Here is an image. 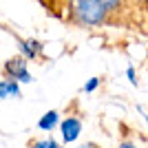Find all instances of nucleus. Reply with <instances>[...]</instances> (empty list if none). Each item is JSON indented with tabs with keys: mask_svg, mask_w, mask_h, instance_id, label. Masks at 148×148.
I'll list each match as a JSON object with an SVG mask.
<instances>
[{
	"mask_svg": "<svg viewBox=\"0 0 148 148\" xmlns=\"http://www.w3.org/2000/svg\"><path fill=\"white\" fill-rule=\"evenodd\" d=\"M69 20L77 27H102L108 22L111 13L97 0H66Z\"/></svg>",
	"mask_w": 148,
	"mask_h": 148,
	"instance_id": "f257e3e1",
	"label": "nucleus"
},
{
	"mask_svg": "<svg viewBox=\"0 0 148 148\" xmlns=\"http://www.w3.org/2000/svg\"><path fill=\"white\" fill-rule=\"evenodd\" d=\"M2 75L7 80H16L20 84H31L33 82V75L29 71V60L22 56L9 58V60L2 64Z\"/></svg>",
	"mask_w": 148,
	"mask_h": 148,
	"instance_id": "f03ea898",
	"label": "nucleus"
},
{
	"mask_svg": "<svg viewBox=\"0 0 148 148\" xmlns=\"http://www.w3.org/2000/svg\"><path fill=\"white\" fill-rule=\"evenodd\" d=\"M60 137H62V144H73L80 139L82 135V128H84V122L82 117L77 115H66L64 119H60Z\"/></svg>",
	"mask_w": 148,
	"mask_h": 148,
	"instance_id": "7ed1b4c3",
	"label": "nucleus"
},
{
	"mask_svg": "<svg viewBox=\"0 0 148 148\" xmlns=\"http://www.w3.org/2000/svg\"><path fill=\"white\" fill-rule=\"evenodd\" d=\"M18 40V49H20V56L27 58V60H40L42 58V42L40 40H36V38H16Z\"/></svg>",
	"mask_w": 148,
	"mask_h": 148,
	"instance_id": "20e7f679",
	"label": "nucleus"
},
{
	"mask_svg": "<svg viewBox=\"0 0 148 148\" xmlns=\"http://www.w3.org/2000/svg\"><path fill=\"white\" fill-rule=\"evenodd\" d=\"M22 84L16 80H0V102H5V99H20L22 97Z\"/></svg>",
	"mask_w": 148,
	"mask_h": 148,
	"instance_id": "39448f33",
	"label": "nucleus"
},
{
	"mask_svg": "<svg viewBox=\"0 0 148 148\" xmlns=\"http://www.w3.org/2000/svg\"><path fill=\"white\" fill-rule=\"evenodd\" d=\"M60 111H56V108H51V111H47L42 115V117L38 119V130H42V133H53V130L60 126Z\"/></svg>",
	"mask_w": 148,
	"mask_h": 148,
	"instance_id": "423d86ee",
	"label": "nucleus"
},
{
	"mask_svg": "<svg viewBox=\"0 0 148 148\" xmlns=\"http://www.w3.org/2000/svg\"><path fill=\"white\" fill-rule=\"evenodd\" d=\"M27 148H62V146H60V142H58L53 135H44V137H36V139H31Z\"/></svg>",
	"mask_w": 148,
	"mask_h": 148,
	"instance_id": "0eeeda50",
	"label": "nucleus"
},
{
	"mask_svg": "<svg viewBox=\"0 0 148 148\" xmlns=\"http://www.w3.org/2000/svg\"><path fill=\"white\" fill-rule=\"evenodd\" d=\"M97 2L104 7L111 16H113V13H117L119 9H122V5H124V0H97Z\"/></svg>",
	"mask_w": 148,
	"mask_h": 148,
	"instance_id": "6e6552de",
	"label": "nucleus"
},
{
	"mask_svg": "<svg viewBox=\"0 0 148 148\" xmlns=\"http://www.w3.org/2000/svg\"><path fill=\"white\" fill-rule=\"evenodd\" d=\"M99 82H102L99 77H91V80H86V82H84L82 91H84V93H95V91L99 88Z\"/></svg>",
	"mask_w": 148,
	"mask_h": 148,
	"instance_id": "1a4fd4ad",
	"label": "nucleus"
},
{
	"mask_svg": "<svg viewBox=\"0 0 148 148\" xmlns=\"http://www.w3.org/2000/svg\"><path fill=\"white\" fill-rule=\"evenodd\" d=\"M126 77H128V82L133 84V86H139V80H137V71H135V66H133V64H128V66H126Z\"/></svg>",
	"mask_w": 148,
	"mask_h": 148,
	"instance_id": "9d476101",
	"label": "nucleus"
},
{
	"mask_svg": "<svg viewBox=\"0 0 148 148\" xmlns=\"http://www.w3.org/2000/svg\"><path fill=\"white\" fill-rule=\"evenodd\" d=\"M119 148H137V146L133 142H122V144H119Z\"/></svg>",
	"mask_w": 148,
	"mask_h": 148,
	"instance_id": "9b49d317",
	"label": "nucleus"
},
{
	"mask_svg": "<svg viewBox=\"0 0 148 148\" xmlns=\"http://www.w3.org/2000/svg\"><path fill=\"white\" fill-rule=\"evenodd\" d=\"M75 148H95L93 144H80V146H75Z\"/></svg>",
	"mask_w": 148,
	"mask_h": 148,
	"instance_id": "f8f14e48",
	"label": "nucleus"
}]
</instances>
